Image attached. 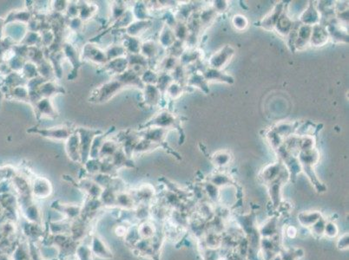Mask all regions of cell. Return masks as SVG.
<instances>
[{"label": "cell", "instance_id": "1", "mask_svg": "<svg viewBox=\"0 0 349 260\" xmlns=\"http://www.w3.org/2000/svg\"><path fill=\"white\" fill-rule=\"evenodd\" d=\"M90 251L92 254L102 259H110L112 257V251L109 248L108 245L102 241L99 237L95 236L90 240Z\"/></svg>", "mask_w": 349, "mask_h": 260}, {"label": "cell", "instance_id": "2", "mask_svg": "<svg viewBox=\"0 0 349 260\" xmlns=\"http://www.w3.org/2000/svg\"><path fill=\"white\" fill-rule=\"evenodd\" d=\"M322 215L318 211H310V212H302L298 215L299 223L302 227L310 228L315 223L322 218Z\"/></svg>", "mask_w": 349, "mask_h": 260}, {"label": "cell", "instance_id": "3", "mask_svg": "<svg viewBox=\"0 0 349 260\" xmlns=\"http://www.w3.org/2000/svg\"><path fill=\"white\" fill-rule=\"evenodd\" d=\"M137 230L141 239H151L157 234V228L150 221H144L137 227Z\"/></svg>", "mask_w": 349, "mask_h": 260}, {"label": "cell", "instance_id": "4", "mask_svg": "<svg viewBox=\"0 0 349 260\" xmlns=\"http://www.w3.org/2000/svg\"><path fill=\"white\" fill-rule=\"evenodd\" d=\"M277 221L275 219L268 221L266 224L263 225L262 229L260 230V234L262 238H273L276 234Z\"/></svg>", "mask_w": 349, "mask_h": 260}, {"label": "cell", "instance_id": "5", "mask_svg": "<svg viewBox=\"0 0 349 260\" xmlns=\"http://www.w3.org/2000/svg\"><path fill=\"white\" fill-rule=\"evenodd\" d=\"M24 215L27 221L39 226V221L41 220V212L35 206H26L24 209Z\"/></svg>", "mask_w": 349, "mask_h": 260}, {"label": "cell", "instance_id": "6", "mask_svg": "<svg viewBox=\"0 0 349 260\" xmlns=\"http://www.w3.org/2000/svg\"><path fill=\"white\" fill-rule=\"evenodd\" d=\"M25 245H18L13 249L12 251V260H31L30 259V252L28 248L24 247Z\"/></svg>", "mask_w": 349, "mask_h": 260}, {"label": "cell", "instance_id": "7", "mask_svg": "<svg viewBox=\"0 0 349 260\" xmlns=\"http://www.w3.org/2000/svg\"><path fill=\"white\" fill-rule=\"evenodd\" d=\"M76 257L78 260H93V254L90 251V246L81 245L76 248Z\"/></svg>", "mask_w": 349, "mask_h": 260}, {"label": "cell", "instance_id": "8", "mask_svg": "<svg viewBox=\"0 0 349 260\" xmlns=\"http://www.w3.org/2000/svg\"><path fill=\"white\" fill-rule=\"evenodd\" d=\"M326 222H327V221H326L325 219L322 217L319 221H317L312 227H310L311 233L317 237H322V235H324Z\"/></svg>", "mask_w": 349, "mask_h": 260}, {"label": "cell", "instance_id": "9", "mask_svg": "<svg viewBox=\"0 0 349 260\" xmlns=\"http://www.w3.org/2000/svg\"><path fill=\"white\" fill-rule=\"evenodd\" d=\"M338 227L335 223L332 222V221H327L325 225V229H324V235L329 238V239H333L338 235Z\"/></svg>", "mask_w": 349, "mask_h": 260}, {"label": "cell", "instance_id": "10", "mask_svg": "<svg viewBox=\"0 0 349 260\" xmlns=\"http://www.w3.org/2000/svg\"><path fill=\"white\" fill-rule=\"evenodd\" d=\"M337 247L340 250H346L348 248V234L347 233L338 239Z\"/></svg>", "mask_w": 349, "mask_h": 260}, {"label": "cell", "instance_id": "11", "mask_svg": "<svg viewBox=\"0 0 349 260\" xmlns=\"http://www.w3.org/2000/svg\"><path fill=\"white\" fill-rule=\"evenodd\" d=\"M287 234L289 238H294L297 234V230L294 227H289L287 230Z\"/></svg>", "mask_w": 349, "mask_h": 260}, {"label": "cell", "instance_id": "12", "mask_svg": "<svg viewBox=\"0 0 349 260\" xmlns=\"http://www.w3.org/2000/svg\"><path fill=\"white\" fill-rule=\"evenodd\" d=\"M0 260H12V255L6 251H0Z\"/></svg>", "mask_w": 349, "mask_h": 260}, {"label": "cell", "instance_id": "13", "mask_svg": "<svg viewBox=\"0 0 349 260\" xmlns=\"http://www.w3.org/2000/svg\"><path fill=\"white\" fill-rule=\"evenodd\" d=\"M271 260H282V258H281V256H278V255H276L275 257H273V258H272Z\"/></svg>", "mask_w": 349, "mask_h": 260}]
</instances>
